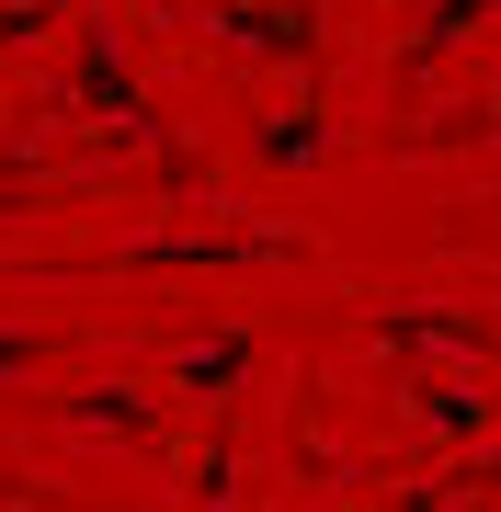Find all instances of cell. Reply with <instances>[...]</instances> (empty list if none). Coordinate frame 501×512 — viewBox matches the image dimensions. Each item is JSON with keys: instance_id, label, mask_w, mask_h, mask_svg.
Returning a JSON list of instances; mask_svg holds the SVG:
<instances>
[]
</instances>
